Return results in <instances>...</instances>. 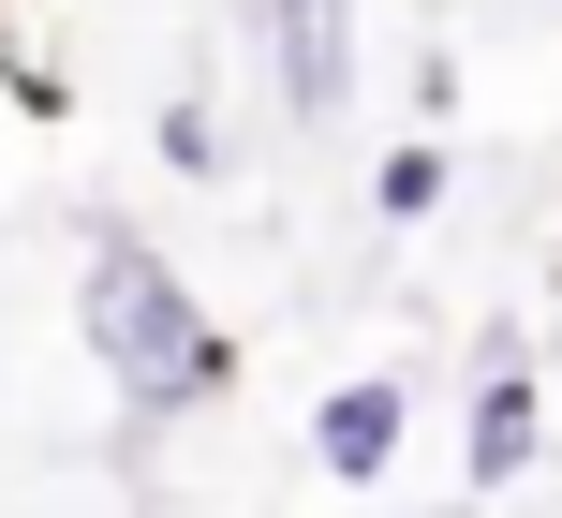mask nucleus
Listing matches in <instances>:
<instances>
[{"label":"nucleus","instance_id":"obj_1","mask_svg":"<svg viewBox=\"0 0 562 518\" xmlns=\"http://www.w3.org/2000/svg\"><path fill=\"white\" fill-rule=\"evenodd\" d=\"M75 326H89V356H104L119 415H193V401H223V385H237V341L193 312V282H178L134 223L89 237V267H75Z\"/></svg>","mask_w":562,"mask_h":518},{"label":"nucleus","instance_id":"obj_2","mask_svg":"<svg viewBox=\"0 0 562 518\" xmlns=\"http://www.w3.org/2000/svg\"><path fill=\"white\" fill-rule=\"evenodd\" d=\"M400 430H415V371H356V385H326V401H311V460H326L340 489H385Z\"/></svg>","mask_w":562,"mask_h":518},{"label":"nucleus","instance_id":"obj_3","mask_svg":"<svg viewBox=\"0 0 562 518\" xmlns=\"http://www.w3.org/2000/svg\"><path fill=\"white\" fill-rule=\"evenodd\" d=\"M267 45H281V104L296 119L356 104V0H267Z\"/></svg>","mask_w":562,"mask_h":518},{"label":"nucleus","instance_id":"obj_4","mask_svg":"<svg viewBox=\"0 0 562 518\" xmlns=\"http://www.w3.org/2000/svg\"><path fill=\"white\" fill-rule=\"evenodd\" d=\"M533 430H548L533 371H518V356H488V371H474V444H459V489H518V460H533Z\"/></svg>","mask_w":562,"mask_h":518},{"label":"nucleus","instance_id":"obj_5","mask_svg":"<svg viewBox=\"0 0 562 518\" xmlns=\"http://www.w3.org/2000/svg\"><path fill=\"white\" fill-rule=\"evenodd\" d=\"M445 178H459L445 134H400L385 164H370V207H385V223H429V207H445Z\"/></svg>","mask_w":562,"mask_h":518},{"label":"nucleus","instance_id":"obj_6","mask_svg":"<svg viewBox=\"0 0 562 518\" xmlns=\"http://www.w3.org/2000/svg\"><path fill=\"white\" fill-rule=\"evenodd\" d=\"M164 164H178V178H223V134H207V104H164Z\"/></svg>","mask_w":562,"mask_h":518}]
</instances>
